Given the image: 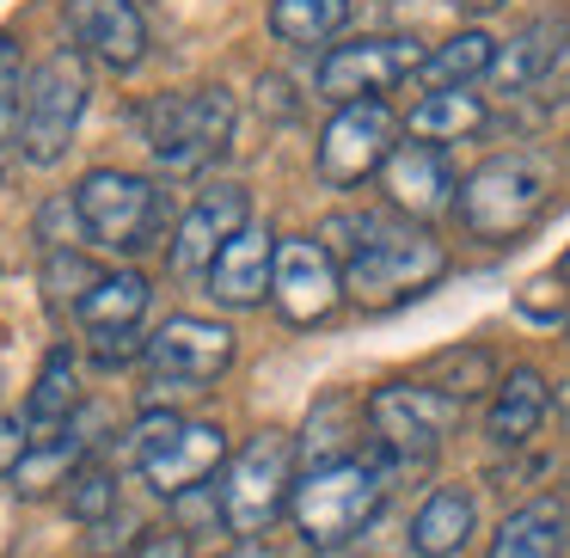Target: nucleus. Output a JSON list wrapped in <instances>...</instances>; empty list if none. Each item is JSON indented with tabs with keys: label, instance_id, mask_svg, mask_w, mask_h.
<instances>
[{
	"label": "nucleus",
	"instance_id": "423d86ee",
	"mask_svg": "<svg viewBox=\"0 0 570 558\" xmlns=\"http://www.w3.org/2000/svg\"><path fill=\"white\" fill-rule=\"evenodd\" d=\"M288 497H295V442H288L283 430L252 435V442L234 454V467H227L222 521L234 533H264Z\"/></svg>",
	"mask_w": 570,
	"mask_h": 558
},
{
	"label": "nucleus",
	"instance_id": "cd10ccee",
	"mask_svg": "<svg viewBox=\"0 0 570 558\" xmlns=\"http://www.w3.org/2000/svg\"><path fill=\"white\" fill-rule=\"evenodd\" d=\"M68 509H75L80 521H105L117 509V479L105 467H80L75 479H68Z\"/></svg>",
	"mask_w": 570,
	"mask_h": 558
},
{
	"label": "nucleus",
	"instance_id": "aec40b11",
	"mask_svg": "<svg viewBox=\"0 0 570 558\" xmlns=\"http://www.w3.org/2000/svg\"><path fill=\"white\" fill-rule=\"evenodd\" d=\"M472 521H479V503H472L460 484H442V491L423 497V509L411 516V552L417 558H448L466 546Z\"/></svg>",
	"mask_w": 570,
	"mask_h": 558
},
{
	"label": "nucleus",
	"instance_id": "b1692460",
	"mask_svg": "<svg viewBox=\"0 0 570 558\" xmlns=\"http://www.w3.org/2000/svg\"><path fill=\"white\" fill-rule=\"evenodd\" d=\"M540 418H546L540 369H515L503 381V393H497V405H491V442L497 448H521L533 430H540Z\"/></svg>",
	"mask_w": 570,
	"mask_h": 558
},
{
	"label": "nucleus",
	"instance_id": "4468645a",
	"mask_svg": "<svg viewBox=\"0 0 570 558\" xmlns=\"http://www.w3.org/2000/svg\"><path fill=\"white\" fill-rule=\"evenodd\" d=\"M246 190L239 185H209L197 203L185 209L178 222V239H173V271L178 276H209V264L222 258V246L234 234H246Z\"/></svg>",
	"mask_w": 570,
	"mask_h": 558
},
{
	"label": "nucleus",
	"instance_id": "473e14b6",
	"mask_svg": "<svg viewBox=\"0 0 570 558\" xmlns=\"http://www.w3.org/2000/svg\"><path fill=\"white\" fill-rule=\"evenodd\" d=\"M222 558H271V546H258V540H246V546H234V552H222Z\"/></svg>",
	"mask_w": 570,
	"mask_h": 558
},
{
	"label": "nucleus",
	"instance_id": "0eeeda50",
	"mask_svg": "<svg viewBox=\"0 0 570 558\" xmlns=\"http://www.w3.org/2000/svg\"><path fill=\"white\" fill-rule=\"evenodd\" d=\"M75 215L105 252H141L160 234V190L136 173H87L75 190Z\"/></svg>",
	"mask_w": 570,
	"mask_h": 558
},
{
	"label": "nucleus",
	"instance_id": "6ab92c4d",
	"mask_svg": "<svg viewBox=\"0 0 570 558\" xmlns=\"http://www.w3.org/2000/svg\"><path fill=\"white\" fill-rule=\"evenodd\" d=\"M564 540H570L564 503H558V497H533V503H521L515 516L497 528L491 558H564Z\"/></svg>",
	"mask_w": 570,
	"mask_h": 558
},
{
	"label": "nucleus",
	"instance_id": "c756f323",
	"mask_svg": "<svg viewBox=\"0 0 570 558\" xmlns=\"http://www.w3.org/2000/svg\"><path fill=\"white\" fill-rule=\"evenodd\" d=\"M26 454H31V435H26V423L0 411V472H19V460H26Z\"/></svg>",
	"mask_w": 570,
	"mask_h": 558
},
{
	"label": "nucleus",
	"instance_id": "a211bd4d",
	"mask_svg": "<svg viewBox=\"0 0 570 558\" xmlns=\"http://www.w3.org/2000/svg\"><path fill=\"white\" fill-rule=\"evenodd\" d=\"M271 264H276V246L264 227H246L222 246V258L209 264V295L222 307H258L271 295Z\"/></svg>",
	"mask_w": 570,
	"mask_h": 558
},
{
	"label": "nucleus",
	"instance_id": "1a4fd4ad",
	"mask_svg": "<svg viewBox=\"0 0 570 558\" xmlns=\"http://www.w3.org/2000/svg\"><path fill=\"white\" fill-rule=\"evenodd\" d=\"M227 454V435L215 423H190V418H148L136 435V467L154 491L166 497H185L222 467Z\"/></svg>",
	"mask_w": 570,
	"mask_h": 558
},
{
	"label": "nucleus",
	"instance_id": "6e6552de",
	"mask_svg": "<svg viewBox=\"0 0 570 558\" xmlns=\"http://www.w3.org/2000/svg\"><path fill=\"white\" fill-rule=\"evenodd\" d=\"M368 423H374V442L386 448V454L399 460V467H417V460H430L435 448L454 435L460 423V399L435 393L430 381L417 386H381L368 405Z\"/></svg>",
	"mask_w": 570,
	"mask_h": 558
},
{
	"label": "nucleus",
	"instance_id": "7ed1b4c3",
	"mask_svg": "<svg viewBox=\"0 0 570 558\" xmlns=\"http://www.w3.org/2000/svg\"><path fill=\"white\" fill-rule=\"evenodd\" d=\"M141 136L160 173L190 178L227 148L234 136V99L222 87H190V92H166L141 111Z\"/></svg>",
	"mask_w": 570,
	"mask_h": 558
},
{
	"label": "nucleus",
	"instance_id": "ddd939ff",
	"mask_svg": "<svg viewBox=\"0 0 570 558\" xmlns=\"http://www.w3.org/2000/svg\"><path fill=\"white\" fill-rule=\"evenodd\" d=\"M271 295L283 307L288 325H320L337 313L344 301V276H337L332 252L313 246V239H283L276 246V264H271Z\"/></svg>",
	"mask_w": 570,
	"mask_h": 558
},
{
	"label": "nucleus",
	"instance_id": "bb28decb",
	"mask_svg": "<svg viewBox=\"0 0 570 558\" xmlns=\"http://www.w3.org/2000/svg\"><path fill=\"white\" fill-rule=\"evenodd\" d=\"M26 56H19L13 38H0V148L19 136V111H26Z\"/></svg>",
	"mask_w": 570,
	"mask_h": 558
},
{
	"label": "nucleus",
	"instance_id": "f03ea898",
	"mask_svg": "<svg viewBox=\"0 0 570 558\" xmlns=\"http://www.w3.org/2000/svg\"><path fill=\"white\" fill-rule=\"evenodd\" d=\"M546 203H552V166L540 154H497L454 190L460 227L472 239H491V246L528 234L546 215Z\"/></svg>",
	"mask_w": 570,
	"mask_h": 558
},
{
	"label": "nucleus",
	"instance_id": "72a5a7b5",
	"mask_svg": "<svg viewBox=\"0 0 570 558\" xmlns=\"http://www.w3.org/2000/svg\"><path fill=\"white\" fill-rule=\"evenodd\" d=\"M564 276H570V252H564Z\"/></svg>",
	"mask_w": 570,
	"mask_h": 558
},
{
	"label": "nucleus",
	"instance_id": "393cba45",
	"mask_svg": "<svg viewBox=\"0 0 570 558\" xmlns=\"http://www.w3.org/2000/svg\"><path fill=\"white\" fill-rule=\"evenodd\" d=\"M484 124V105H479V92H423L417 105H411V117H405V129L417 141H430V148H442V141H454V136H472V129Z\"/></svg>",
	"mask_w": 570,
	"mask_h": 558
},
{
	"label": "nucleus",
	"instance_id": "dca6fc26",
	"mask_svg": "<svg viewBox=\"0 0 570 558\" xmlns=\"http://www.w3.org/2000/svg\"><path fill=\"white\" fill-rule=\"evenodd\" d=\"M62 13L80 50H92L105 68H136L148 56V26H141L136 0H62Z\"/></svg>",
	"mask_w": 570,
	"mask_h": 558
},
{
	"label": "nucleus",
	"instance_id": "5701e85b",
	"mask_svg": "<svg viewBox=\"0 0 570 558\" xmlns=\"http://www.w3.org/2000/svg\"><path fill=\"white\" fill-rule=\"evenodd\" d=\"M491 68H497V43L484 38V31H460V38L435 43V50L423 56L417 80L430 92H460V87H472L479 75H491Z\"/></svg>",
	"mask_w": 570,
	"mask_h": 558
},
{
	"label": "nucleus",
	"instance_id": "20e7f679",
	"mask_svg": "<svg viewBox=\"0 0 570 558\" xmlns=\"http://www.w3.org/2000/svg\"><path fill=\"white\" fill-rule=\"evenodd\" d=\"M381 491L386 484L368 460H325V467H313L295 484V521L307 533V546H320V552L350 546L381 516Z\"/></svg>",
	"mask_w": 570,
	"mask_h": 558
},
{
	"label": "nucleus",
	"instance_id": "9b49d317",
	"mask_svg": "<svg viewBox=\"0 0 570 558\" xmlns=\"http://www.w3.org/2000/svg\"><path fill=\"white\" fill-rule=\"evenodd\" d=\"M393 160V111L381 99H356L325 124L320 136V178L332 190H350L374 178V166Z\"/></svg>",
	"mask_w": 570,
	"mask_h": 558
},
{
	"label": "nucleus",
	"instance_id": "7c9ffc66",
	"mask_svg": "<svg viewBox=\"0 0 570 558\" xmlns=\"http://www.w3.org/2000/svg\"><path fill=\"white\" fill-rule=\"evenodd\" d=\"M136 558H190V546L178 540V533H148V540L136 546Z\"/></svg>",
	"mask_w": 570,
	"mask_h": 558
},
{
	"label": "nucleus",
	"instance_id": "2eb2a0df",
	"mask_svg": "<svg viewBox=\"0 0 570 558\" xmlns=\"http://www.w3.org/2000/svg\"><path fill=\"white\" fill-rule=\"evenodd\" d=\"M148 313V276L136 271H111L92 283V295L80 301V332L92 337L105 362H124L136 356V325Z\"/></svg>",
	"mask_w": 570,
	"mask_h": 558
},
{
	"label": "nucleus",
	"instance_id": "c85d7f7f",
	"mask_svg": "<svg viewBox=\"0 0 570 558\" xmlns=\"http://www.w3.org/2000/svg\"><path fill=\"white\" fill-rule=\"evenodd\" d=\"M521 313H528V320H570V301L558 295V283L552 276H533L528 288H521V301H515Z\"/></svg>",
	"mask_w": 570,
	"mask_h": 558
},
{
	"label": "nucleus",
	"instance_id": "4be33fe9",
	"mask_svg": "<svg viewBox=\"0 0 570 558\" xmlns=\"http://www.w3.org/2000/svg\"><path fill=\"white\" fill-rule=\"evenodd\" d=\"M564 43H570V19H558V13L528 19V26L515 31V43L497 56V80H503V87H533V80L564 56Z\"/></svg>",
	"mask_w": 570,
	"mask_h": 558
},
{
	"label": "nucleus",
	"instance_id": "f8f14e48",
	"mask_svg": "<svg viewBox=\"0 0 570 558\" xmlns=\"http://www.w3.org/2000/svg\"><path fill=\"white\" fill-rule=\"evenodd\" d=\"M423 68V43L417 38H362V43H337L320 62V92L337 105L374 99V92L399 87Z\"/></svg>",
	"mask_w": 570,
	"mask_h": 558
},
{
	"label": "nucleus",
	"instance_id": "9d476101",
	"mask_svg": "<svg viewBox=\"0 0 570 558\" xmlns=\"http://www.w3.org/2000/svg\"><path fill=\"white\" fill-rule=\"evenodd\" d=\"M227 362H234V332L197 313H178L148 337V374L160 393H203L227 374Z\"/></svg>",
	"mask_w": 570,
	"mask_h": 558
},
{
	"label": "nucleus",
	"instance_id": "a878e982",
	"mask_svg": "<svg viewBox=\"0 0 570 558\" xmlns=\"http://www.w3.org/2000/svg\"><path fill=\"white\" fill-rule=\"evenodd\" d=\"M344 26H350V0H276L271 7V31L295 50L332 43Z\"/></svg>",
	"mask_w": 570,
	"mask_h": 558
},
{
	"label": "nucleus",
	"instance_id": "412c9836",
	"mask_svg": "<svg viewBox=\"0 0 570 558\" xmlns=\"http://www.w3.org/2000/svg\"><path fill=\"white\" fill-rule=\"evenodd\" d=\"M75 405H80L75 356H68V350H50V356H43L38 386H31V411H26V435H31V448L56 442V435L68 430V418H75Z\"/></svg>",
	"mask_w": 570,
	"mask_h": 558
},
{
	"label": "nucleus",
	"instance_id": "39448f33",
	"mask_svg": "<svg viewBox=\"0 0 570 558\" xmlns=\"http://www.w3.org/2000/svg\"><path fill=\"white\" fill-rule=\"evenodd\" d=\"M87 62L75 50H56L38 75L26 80V111H19V148L31 166H56L87 117Z\"/></svg>",
	"mask_w": 570,
	"mask_h": 558
},
{
	"label": "nucleus",
	"instance_id": "2f4dec72",
	"mask_svg": "<svg viewBox=\"0 0 570 558\" xmlns=\"http://www.w3.org/2000/svg\"><path fill=\"white\" fill-rule=\"evenodd\" d=\"M448 7H460V13H497L503 0H448Z\"/></svg>",
	"mask_w": 570,
	"mask_h": 558
},
{
	"label": "nucleus",
	"instance_id": "f3484780",
	"mask_svg": "<svg viewBox=\"0 0 570 558\" xmlns=\"http://www.w3.org/2000/svg\"><path fill=\"white\" fill-rule=\"evenodd\" d=\"M386 197H393L399 215H417V222L442 215L454 203V173H448L442 148H430V141L393 148V160H386Z\"/></svg>",
	"mask_w": 570,
	"mask_h": 558
},
{
	"label": "nucleus",
	"instance_id": "f257e3e1",
	"mask_svg": "<svg viewBox=\"0 0 570 558\" xmlns=\"http://www.w3.org/2000/svg\"><path fill=\"white\" fill-rule=\"evenodd\" d=\"M332 239L344 246V288L368 307H399L411 295H430L448 276V252L423 222L399 215H337Z\"/></svg>",
	"mask_w": 570,
	"mask_h": 558
}]
</instances>
